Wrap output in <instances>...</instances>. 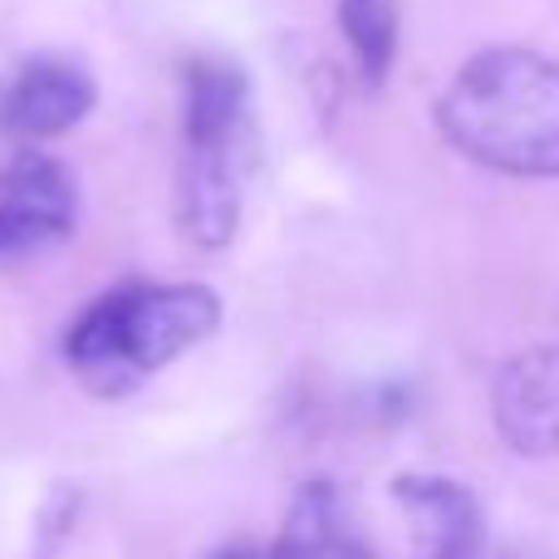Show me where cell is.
I'll return each instance as SVG.
<instances>
[{
	"mask_svg": "<svg viewBox=\"0 0 559 559\" xmlns=\"http://www.w3.org/2000/svg\"><path fill=\"white\" fill-rule=\"evenodd\" d=\"M437 123L481 167L559 177V64L535 49H486L452 79Z\"/></svg>",
	"mask_w": 559,
	"mask_h": 559,
	"instance_id": "cell-1",
	"label": "cell"
},
{
	"mask_svg": "<svg viewBox=\"0 0 559 559\" xmlns=\"http://www.w3.org/2000/svg\"><path fill=\"white\" fill-rule=\"evenodd\" d=\"M212 289L202 285H133L118 295L98 299L69 334V364L79 368L88 388L98 393H123L138 378L157 373L202 344L216 329Z\"/></svg>",
	"mask_w": 559,
	"mask_h": 559,
	"instance_id": "cell-2",
	"label": "cell"
},
{
	"mask_svg": "<svg viewBox=\"0 0 559 559\" xmlns=\"http://www.w3.org/2000/svg\"><path fill=\"white\" fill-rule=\"evenodd\" d=\"M241 143L246 133L187 138L177 216H182V231L206 251L231 241L236 222H241Z\"/></svg>",
	"mask_w": 559,
	"mask_h": 559,
	"instance_id": "cell-3",
	"label": "cell"
},
{
	"mask_svg": "<svg viewBox=\"0 0 559 559\" xmlns=\"http://www.w3.org/2000/svg\"><path fill=\"white\" fill-rule=\"evenodd\" d=\"M496 427L521 456H559V344L515 354L496 373Z\"/></svg>",
	"mask_w": 559,
	"mask_h": 559,
	"instance_id": "cell-4",
	"label": "cell"
},
{
	"mask_svg": "<svg viewBox=\"0 0 559 559\" xmlns=\"http://www.w3.org/2000/svg\"><path fill=\"white\" fill-rule=\"evenodd\" d=\"M74 222V187L45 157H25L0 182V261L45 251Z\"/></svg>",
	"mask_w": 559,
	"mask_h": 559,
	"instance_id": "cell-5",
	"label": "cell"
},
{
	"mask_svg": "<svg viewBox=\"0 0 559 559\" xmlns=\"http://www.w3.org/2000/svg\"><path fill=\"white\" fill-rule=\"evenodd\" d=\"M397 506L407 515L417 559H472L481 545V506L447 476H397Z\"/></svg>",
	"mask_w": 559,
	"mask_h": 559,
	"instance_id": "cell-6",
	"label": "cell"
},
{
	"mask_svg": "<svg viewBox=\"0 0 559 559\" xmlns=\"http://www.w3.org/2000/svg\"><path fill=\"white\" fill-rule=\"evenodd\" d=\"M94 104V84L88 74L69 64H35L15 79V88L5 94V108H0V123H5L10 138L20 143H39V138H55L64 128H74L79 118Z\"/></svg>",
	"mask_w": 559,
	"mask_h": 559,
	"instance_id": "cell-7",
	"label": "cell"
},
{
	"mask_svg": "<svg viewBox=\"0 0 559 559\" xmlns=\"http://www.w3.org/2000/svg\"><path fill=\"white\" fill-rule=\"evenodd\" d=\"M271 559H373V550H368V540L354 531V521H348L334 486L314 481L289 506L285 531H280Z\"/></svg>",
	"mask_w": 559,
	"mask_h": 559,
	"instance_id": "cell-8",
	"label": "cell"
},
{
	"mask_svg": "<svg viewBox=\"0 0 559 559\" xmlns=\"http://www.w3.org/2000/svg\"><path fill=\"white\" fill-rule=\"evenodd\" d=\"M338 20H344V35L354 45L364 79L378 84L397 49V5L393 0H338Z\"/></svg>",
	"mask_w": 559,
	"mask_h": 559,
	"instance_id": "cell-9",
	"label": "cell"
},
{
	"mask_svg": "<svg viewBox=\"0 0 559 559\" xmlns=\"http://www.w3.org/2000/svg\"><path fill=\"white\" fill-rule=\"evenodd\" d=\"M222 559H261V555H246V550H236V555H222Z\"/></svg>",
	"mask_w": 559,
	"mask_h": 559,
	"instance_id": "cell-10",
	"label": "cell"
}]
</instances>
